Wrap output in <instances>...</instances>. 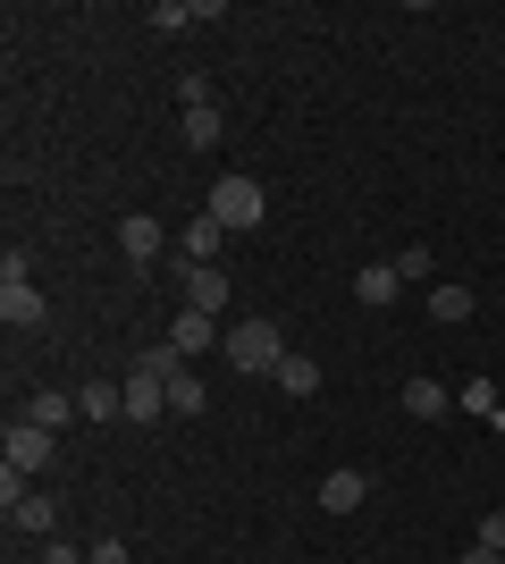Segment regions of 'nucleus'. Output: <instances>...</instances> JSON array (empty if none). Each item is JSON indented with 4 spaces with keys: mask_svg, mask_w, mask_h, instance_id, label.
Instances as JSON below:
<instances>
[{
    "mask_svg": "<svg viewBox=\"0 0 505 564\" xmlns=\"http://www.w3.org/2000/svg\"><path fill=\"white\" fill-rule=\"evenodd\" d=\"M219 362H228V371H278V362H287V337H278V321H237L228 346H219Z\"/></svg>",
    "mask_w": 505,
    "mask_h": 564,
    "instance_id": "f257e3e1",
    "label": "nucleus"
},
{
    "mask_svg": "<svg viewBox=\"0 0 505 564\" xmlns=\"http://www.w3.org/2000/svg\"><path fill=\"white\" fill-rule=\"evenodd\" d=\"M202 212H211V219H219V228H228V236H244V228H262L270 194L253 186V177H219V186H211V203H202Z\"/></svg>",
    "mask_w": 505,
    "mask_h": 564,
    "instance_id": "f03ea898",
    "label": "nucleus"
},
{
    "mask_svg": "<svg viewBox=\"0 0 505 564\" xmlns=\"http://www.w3.org/2000/svg\"><path fill=\"white\" fill-rule=\"evenodd\" d=\"M161 413H168V379L152 362H135L127 371V422H161Z\"/></svg>",
    "mask_w": 505,
    "mask_h": 564,
    "instance_id": "7ed1b4c3",
    "label": "nucleus"
},
{
    "mask_svg": "<svg viewBox=\"0 0 505 564\" xmlns=\"http://www.w3.org/2000/svg\"><path fill=\"white\" fill-rule=\"evenodd\" d=\"M119 253L135 261V270H152V261L168 253V245H161V219H152V212H127L119 219Z\"/></svg>",
    "mask_w": 505,
    "mask_h": 564,
    "instance_id": "20e7f679",
    "label": "nucleus"
},
{
    "mask_svg": "<svg viewBox=\"0 0 505 564\" xmlns=\"http://www.w3.org/2000/svg\"><path fill=\"white\" fill-rule=\"evenodd\" d=\"M168 346H177V354H186V362H194V354H211V346H228V337H219V321H211V312H177V321H168Z\"/></svg>",
    "mask_w": 505,
    "mask_h": 564,
    "instance_id": "39448f33",
    "label": "nucleus"
},
{
    "mask_svg": "<svg viewBox=\"0 0 505 564\" xmlns=\"http://www.w3.org/2000/svg\"><path fill=\"white\" fill-rule=\"evenodd\" d=\"M51 447H59V430H43V422H9V464H18V471H43Z\"/></svg>",
    "mask_w": 505,
    "mask_h": 564,
    "instance_id": "423d86ee",
    "label": "nucleus"
},
{
    "mask_svg": "<svg viewBox=\"0 0 505 564\" xmlns=\"http://www.w3.org/2000/svg\"><path fill=\"white\" fill-rule=\"evenodd\" d=\"M76 413H85V422H127V379H85V388H76Z\"/></svg>",
    "mask_w": 505,
    "mask_h": 564,
    "instance_id": "0eeeda50",
    "label": "nucleus"
},
{
    "mask_svg": "<svg viewBox=\"0 0 505 564\" xmlns=\"http://www.w3.org/2000/svg\"><path fill=\"white\" fill-rule=\"evenodd\" d=\"M0 321H9V329H43V295H34V279H0Z\"/></svg>",
    "mask_w": 505,
    "mask_h": 564,
    "instance_id": "6e6552de",
    "label": "nucleus"
},
{
    "mask_svg": "<svg viewBox=\"0 0 505 564\" xmlns=\"http://www.w3.org/2000/svg\"><path fill=\"white\" fill-rule=\"evenodd\" d=\"M362 497H371V471H354V464H337L329 480H320V506H329V514H354Z\"/></svg>",
    "mask_w": 505,
    "mask_h": 564,
    "instance_id": "1a4fd4ad",
    "label": "nucleus"
},
{
    "mask_svg": "<svg viewBox=\"0 0 505 564\" xmlns=\"http://www.w3.org/2000/svg\"><path fill=\"white\" fill-rule=\"evenodd\" d=\"M396 295H405V279H396V261H371V270H354V304L387 312Z\"/></svg>",
    "mask_w": 505,
    "mask_h": 564,
    "instance_id": "9d476101",
    "label": "nucleus"
},
{
    "mask_svg": "<svg viewBox=\"0 0 505 564\" xmlns=\"http://www.w3.org/2000/svg\"><path fill=\"white\" fill-rule=\"evenodd\" d=\"M219 245H228V228H219V219L202 212V219H194L186 236H177V261H194V270H211V261H219Z\"/></svg>",
    "mask_w": 505,
    "mask_h": 564,
    "instance_id": "9b49d317",
    "label": "nucleus"
},
{
    "mask_svg": "<svg viewBox=\"0 0 505 564\" xmlns=\"http://www.w3.org/2000/svg\"><path fill=\"white\" fill-rule=\"evenodd\" d=\"M25 422H43V430H68V422H76V388H34Z\"/></svg>",
    "mask_w": 505,
    "mask_h": 564,
    "instance_id": "f8f14e48",
    "label": "nucleus"
},
{
    "mask_svg": "<svg viewBox=\"0 0 505 564\" xmlns=\"http://www.w3.org/2000/svg\"><path fill=\"white\" fill-rule=\"evenodd\" d=\"M447 404H455V388H438V379H405V413H413V422H438Z\"/></svg>",
    "mask_w": 505,
    "mask_h": 564,
    "instance_id": "ddd939ff",
    "label": "nucleus"
},
{
    "mask_svg": "<svg viewBox=\"0 0 505 564\" xmlns=\"http://www.w3.org/2000/svg\"><path fill=\"white\" fill-rule=\"evenodd\" d=\"M9 522H18V531H34V540H51V531H59V506H51V497H34V489H25L18 506H9Z\"/></svg>",
    "mask_w": 505,
    "mask_h": 564,
    "instance_id": "4468645a",
    "label": "nucleus"
},
{
    "mask_svg": "<svg viewBox=\"0 0 505 564\" xmlns=\"http://www.w3.org/2000/svg\"><path fill=\"white\" fill-rule=\"evenodd\" d=\"M186 304L219 321V304H228V270H186Z\"/></svg>",
    "mask_w": 505,
    "mask_h": 564,
    "instance_id": "2eb2a0df",
    "label": "nucleus"
},
{
    "mask_svg": "<svg viewBox=\"0 0 505 564\" xmlns=\"http://www.w3.org/2000/svg\"><path fill=\"white\" fill-rule=\"evenodd\" d=\"M472 304H481L472 286H430V321H447V329H455V321H472Z\"/></svg>",
    "mask_w": 505,
    "mask_h": 564,
    "instance_id": "dca6fc26",
    "label": "nucleus"
},
{
    "mask_svg": "<svg viewBox=\"0 0 505 564\" xmlns=\"http://www.w3.org/2000/svg\"><path fill=\"white\" fill-rule=\"evenodd\" d=\"M278 388H287V397H320V362H304V354H287V362H278Z\"/></svg>",
    "mask_w": 505,
    "mask_h": 564,
    "instance_id": "f3484780",
    "label": "nucleus"
},
{
    "mask_svg": "<svg viewBox=\"0 0 505 564\" xmlns=\"http://www.w3.org/2000/svg\"><path fill=\"white\" fill-rule=\"evenodd\" d=\"M186 25H202V0H161L152 9V34H186Z\"/></svg>",
    "mask_w": 505,
    "mask_h": 564,
    "instance_id": "a211bd4d",
    "label": "nucleus"
},
{
    "mask_svg": "<svg viewBox=\"0 0 505 564\" xmlns=\"http://www.w3.org/2000/svg\"><path fill=\"white\" fill-rule=\"evenodd\" d=\"M168 413H202V379H194L186 362L168 371Z\"/></svg>",
    "mask_w": 505,
    "mask_h": 564,
    "instance_id": "6ab92c4d",
    "label": "nucleus"
},
{
    "mask_svg": "<svg viewBox=\"0 0 505 564\" xmlns=\"http://www.w3.org/2000/svg\"><path fill=\"white\" fill-rule=\"evenodd\" d=\"M430 270H438L430 245H405V253H396V279H405V286H430Z\"/></svg>",
    "mask_w": 505,
    "mask_h": 564,
    "instance_id": "aec40b11",
    "label": "nucleus"
},
{
    "mask_svg": "<svg viewBox=\"0 0 505 564\" xmlns=\"http://www.w3.org/2000/svg\"><path fill=\"white\" fill-rule=\"evenodd\" d=\"M455 404H463V413H481V422H488V413H497V388H488V379H463V388H455Z\"/></svg>",
    "mask_w": 505,
    "mask_h": 564,
    "instance_id": "412c9836",
    "label": "nucleus"
},
{
    "mask_svg": "<svg viewBox=\"0 0 505 564\" xmlns=\"http://www.w3.org/2000/svg\"><path fill=\"white\" fill-rule=\"evenodd\" d=\"M186 143H194V152H211V143H219V101H211V110H186Z\"/></svg>",
    "mask_w": 505,
    "mask_h": 564,
    "instance_id": "4be33fe9",
    "label": "nucleus"
},
{
    "mask_svg": "<svg viewBox=\"0 0 505 564\" xmlns=\"http://www.w3.org/2000/svg\"><path fill=\"white\" fill-rule=\"evenodd\" d=\"M472 547H497V556H505V506H488V514H481V540H472Z\"/></svg>",
    "mask_w": 505,
    "mask_h": 564,
    "instance_id": "5701e85b",
    "label": "nucleus"
},
{
    "mask_svg": "<svg viewBox=\"0 0 505 564\" xmlns=\"http://www.w3.org/2000/svg\"><path fill=\"white\" fill-rule=\"evenodd\" d=\"M43 564H94V556H76L68 540H43Z\"/></svg>",
    "mask_w": 505,
    "mask_h": 564,
    "instance_id": "b1692460",
    "label": "nucleus"
},
{
    "mask_svg": "<svg viewBox=\"0 0 505 564\" xmlns=\"http://www.w3.org/2000/svg\"><path fill=\"white\" fill-rule=\"evenodd\" d=\"M94 564H127V540H94Z\"/></svg>",
    "mask_w": 505,
    "mask_h": 564,
    "instance_id": "393cba45",
    "label": "nucleus"
},
{
    "mask_svg": "<svg viewBox=\"0 0 505 564\" xmlns=\"http://www.w3.org/2000/svg\"><path fill=\"white\" fill-rule=\"evenodd\" d=\"M455 564H505V556H497V547H463Z\"/></svg>",
    "mask_w": 505,
    "mask_h": 564,
    "instance_id": "a878e982",
    "label": "nucleus"
}]
</instances>
